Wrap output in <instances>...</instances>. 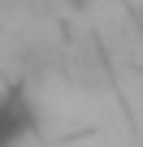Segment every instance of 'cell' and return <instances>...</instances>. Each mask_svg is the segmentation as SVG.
<instances>
[{
  "label": "cell",
  "mask_w": 143,
  "mask_h": 147,
  "mask_svg": "<svg viewBox=\"0 0 143 147\" xmlns=\"http://www.w3.org/2000/svg\"><path fill=\"white\" fill-rule=\"evenodd\" d=\"M35 130V113L26 91H5L0 95V147H18Z\"/></svg>",
  "instance_id": "6da1fadb"
}]
</instances>
